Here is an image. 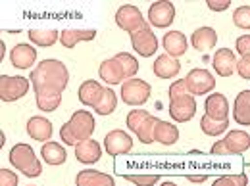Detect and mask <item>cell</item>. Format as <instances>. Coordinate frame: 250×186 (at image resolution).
Instances as JSON below:
<instances>
[{
  "instance_id": "1",
  "label": "cell",
  "mask_w": 250,
  "mask_h": 186,
  "mask_svg": "<svg viewBox=\"0 0 250 186\" xmlns=\"http://www.w3.org/2000/svg\"><path fill=\"white\" fill-rule=\"evenodd\" d=\"M35 94L56 93L62 94L69 83V71L60 60H42L29 75Z\"/></svg>"
},
{
  "instance_id": "2",
  "label": "cell",
  "mask_w": 250,
  "mask_h": 186,
  "mask_svg": "<svg viewBox=\"0 0 250 186\" xmlns=\"http://www.w3.org/2000/svg\"><path fill=\"white\" fill-rule=\"evenodd\" d=\"M94 117L91 112L79 110L71 115V119L60 129V138L65 146H77L83 140H89L94 132Z\"/></svg>"
},
{
  "instance_id": "3",
  "label": "cell",
  "mask_w": 250,
  "mask_h": 186,
  "mask_svg": "<svg viewBox=\"0 0 250 186\" xmlns=\"http://www.w3.org/2000/svg\"><path fill=\"white\" fill-rule=\"evenodd\" d=\"M10 163L29 179H35L42 173V165L29 144H16L10 150Z\"/></svg>"
},
{
  "instance_id": "4",
  "label": "cell",
  "mask_w": 250,
  "mask_h": 186,
  "mask_svg": "<svg viewBox=\"0 0 250 186\" xmlns=\"http://www.w3.org/2000/svg\"><path fill=\"white\" fill-rule=\"evenodd\" d=\"M127 127L137 134V138L143 144L154 142V127L158 123V117L150 115L146 110H131L127 113Z\"/></svg>"
},
{
  "instance_id": "5",
  "label": "cell",
  "mask_w": 250,
  "mask_h": 186,
  "mask_svg": "<svg viewBox=\"0 0 250 186\" xmlns=\"http://www.w3.org/2000/svg\"><path fill=\"white\" fill-rule=\"evenodd\" d=\"M196 113V100L190 93L169 96V115L177 123L190 121Z\"/></svg>"
},
{
  "instance_id": "6",
  "label": "cell",
  "mask_w": 250,
  "mask_h": 186,
  "mask_svg": "<svg viewBox=\"0 0 250 186\" xmlns=\"http://www.w3.org/2000/svg\"><path fill=\"white\" fill-rule=\"evenodd\" d=\"M185 83H187L188 93L192 96H204V94L212 93L216 89L214 75L208 69H202V67L190 69L187 73V77H185Z\"/></svg>"
},
{
  "instance_id": "7",
  "label": "cell",
  "mask_w": 250,
  "mask_h": 186,
  "mask_svg": "<svg viewBox=\"0 0 250 186\" xmlns=\"http://www.w3.org/2000/svg\"><path fill=\"white\" fill-rule=\"evenodd\" d=\"M150 85L143 79H127L122 85V100L127 106H143L150 98Z\"/></svg>"
},
{
  "instance_id": "8",
  "label": "cell",
  "mask_w": 250,
  "mask_h": 186,
  "mask_svg": "<svg viewBox=\"0 0 250 186\" xmlns=\"http://www.w3.org/2000/svg\"><path fill=\"white\" fill-rule=\"evenodd\" d=\"M27 91H29V79L12 77V75L0 77V100L2 102H16V100L23 98Z\"/></svg>"
},
{
  "instance_id": "9",
  "label": "cell",
  "mask_w": 250,
  "mask_h": 186,
  "mask_svg": "<svg viewBox=\"0 0 250 186\" xmlns=\"http://www.w3.org/2000/svg\"><path fill=\"white\" fill-rule=\"evenodd\" d=\"M116 23H118L120 29L127 31L129 35L137 33L139 29H143L146 25V21L143 18V12L133 4H125L116 12Z\"/></svg>"
},
{
  "instance_id": "10",
  "label": "cell",
  "mask_w": 250,
  "mask_h": 186,
  "mask_svg": "<svg viewBox=\"0 0 250 186\" xmlns=\"http://www.w3.org/2000/svg\"><path fill=\"white\" fill-rule=\"evenodd\" d=\"M131 44H133L135 52L143 58H150L158 52V38L148 25H145L143 29L131 35Z\"/></svg>"
},
{
  "instance_id": "11",
  "label": "cell",
  "mask_w": 250,
  "mask_h": 186,
  "mask_svg": "<svg viewBox=\"0 0 250 186\" xmlns=\"http://www.w3.org/2000/svg\"><path fill=\"white\" fill-rule=\"evenodd\" d=\"M173 19H175V6H173V2L162 0V2H154L148 8V23L152 27L166 29V27H169L173 23Z\"/></svg>"
},
{
  "instance_id": "12",
  "label": "cell",
  "mask_w": 250,
  "mask_h": 186,
  "mask_svg": "<svg viewBox=\"0 0 250 186\" xmlns=\"http://www.w3.org/2000/svg\"><path fill=\"white\" fill-rule=\"evenodd\" d=\"M131 148H133V138L122 129L110 130L104 138V150L108 152V155H124L131 152Z\"/></svg>"
},
{
  "instance_id": "13",
  "label": "cell",
  "mask_w": 250,
  "mask_h": 186,
  "mask_svg": "<svg viewBox=\"0 0 250 186\" xmlns=\"http://www.w3.org/2000/svg\"><path fill=\"white\" fill-rule=\"evenodd\" d=\"M214 71L219 77H231L237 69V60H235V52L231 48H218L214 58H212Z\"/></svg>"
},
{
  "instance_id": "14",
  "label": "cell",
  "mask_w": 250,
  "mask_h": 186,
  "mask_svg": "<svg viewBox=\"0 0 250 186\" xmlns=\"http://www.w3.org/2000/svg\"><path fill=\"white\" fill-rule=\"evenodd\" d=\"M204 110H206L204 115H208L210 119L225 121L227 115H229V102H227V98L221 93L208 94V98L204 102Z\"/></svg>"
},
{
  "instance_id": "15",
  "label": "cell",
  "mask_w": 250,
  "mask_h": 186,
  "mask_svg": "<svg viewBox=\"0 0 250 186\" xmlns=\"http://www.w3.org/2000/svg\"><path fill=\"white\" fill-rule=\"evenodd\" d=\"M104 91H106V89H104L96 79H87L85 83H81V87H79V91H77V96H79V102H81L83 106L94 108V106L102 100Z\"/></svg>"
},
{
  "instance_id": "16",
  "label": "cell",
  "mask_w": 250,
  "mask_h": 186,
  "mask_svg": "<svg viewBox=\"0 0 250 186\" xmlns=\"http://www.w3.org/2000/svg\"><path fill=\"white\" fill-rule=\"evenodd\" d=\"M10 62L16 69H29L33 63L37 62V50L25 42H20L12 48Z\"/></svg>"
},
{
  "instance_id": "17",
  "label": "cell",
  "mask_w": 250,
  "mask_h": 186,
  "mask_svg": "<svg viewBox=\"0 0 250 186\" xmlns=\"http://www.w3.org/2000/svg\"><path fill=\"white\" fill-rule=\"evenodd\" d=\"M162 46H164L166 54H169L171 58H181V56L187 52L188 40L181 31H169L164 35Z\"/></svg>"
},
{
  "instance_id": "18",
  "label": "cell",
  "mask_w": 250,
  "mask_h": 186,
  "mask_svg": "<svg viewBox=\"0 0 250 186\" xmlns=\"http://www.w3.org/2000/svg\"><path fill=\"white\" fill-rule=\"evenodd\" d=\"M98 75L104 83L108 85H124L125 83V73H124V67L122 63L118 62L116 58H108L104 62L100 63V69H98Z\"/></svg>"
},
{
  "instance_id": "19",
  "label": "cell",
  "mask_w": 250,
  "mask_h": 186,
  "mask_svg": "<svg viewBox=\"0 0 250 186\" xmlns=\"http://www.w3.org/2000/svg\"><path fill=\"white\" fill-rule=\"evenodd\" d=\"M152 71H154L158 79H173V77L179 75L181 63L177 58H171L169 54H162L152 63Z\"/></svg>"
},
{
  "instance_id": "20",
  "label": "cell",
  "mask_w": 250,
  "mask_h": 186,
  "mask_svg": "<svg viewBox=\"0 0 250 186\" xmlns=\"http://www.w3.org/2000/svg\"><path fill=\"white\" fill-rule=\"evenodd\" d=\"M227 155H239L245 154L250 148V134L247 130H231L223 138Z\"/></svg>"
},
{
  "instance_id": "21",
  "label": "cell",
  "mask_w": 250,
  "mask_h": 186,
  "mask_svg": "<svg viewBox=\"0 0 250 186\" xmlns=\"http://www.w3.org/2000/svg\"><path fill=\"white\" fill-rule=\"evenodd\" d=\"M75 186H116V181L112 175H106L102 171L85 169L79 171L75 177Z\"/></svg>"
},
{
  "instance_id": "22",
  "label": "cell",
  "mask_w": 250,
  "mask_h": 186,
  "mask_svg": "<svg viewBox=\"0 0 250 186\" xmlns=\"http://www.w3.org/2000/svg\"><path fill=\"white\" fill-rule=\"evenodd\" d=\"M75 157L79 163H85V165H91V163H96L100 157H102V148L100 144L89 138V140H83L75 146Z\"/></svg>"
},
{
  "instance_id": "23",
  "label": "cell",
  "mask_w": 250,
  "mask_h": 186,
  "mask_svg": "<svg viewBox=\"0 0 250 186\" xmlns=\"http://www.w3.org/2000/svg\"><path fill=\"white\" fill-rule=\"evenodd\" d=\"M27 134L33 140L39 142H50L52 138V123L41 115H35L27 121Z\"/></svg>"
},
{
  "instance_id": "24",
  "label": "cell",
  "mask_w": 250,
  "mask_h": 186,
  "mask_svg": "<svg viewBox=\"0 0 250 186\" xmlns=\"http://www.w3.org/2000/svg\"><path fill=\"white\" fill-rule=\"evenodd\" d=\"M216 42H218V33L214 31L212 27H198L190 35V44L198 52H206V50L214 48Z\"/></svg>"
},
{
  "instance_id": "25",
  "label": "cell",
  "mask_w": 250,
  "mask_h": 186,
  "mask_svg": "<svg viewBox=\"0 0 250 186\" xmlns=\"http://www.w3.org/2000/svg\"><path fill=\"white\" fill-rule=\"evenodd\" d=\"M233 117L237 125L250 127V91H241L235 98Z\"/></svg>"
},
{
  "instance_id": "26",
  "label": "cell",
  "mask_w": 250,
  "mask_h": 186,
  "mask_svg": "<svg viewBox=\"0 0 250 186\" xmlns=\"http://www.w3.org/2000/svg\"><path fill=\"white\" fill-rule=\"evenodd\" d=\"M94 37V29H65L60 33V42L63 44V48H75L79 42H89Z\"/></svg>"
},
{
  "instance_id": "27",
  "label": "cell",
  "mask_w": 250,
  "mask_h": 186,
  "mask_svg": "<svg viewBox=\"0 0 250 186\" xmlns=\"http://www.w3.org/2000/svg\"><path fill=\"white\" fill-rule=\"evenodd\" d=\"M179 140V129L177 125H171L167 121H160L158 119L156 127H154V142H160L164 146H171Z\"/></svg>"
},
{
  "instance_id": "28",
  "label": "cell",
  "mask_w": 250,
  "mask_h": 186,
  "mask_svg": "<svg viewBox=\"0 0 250 186\" xmlns=\"http://www.w3.org/2000/svg\"><path fill=\"white\" fill-rule=\"evenodd\" d=\"M41 155H42V159H44L48 165H52V167L62 165V163H65V159H67L65 148H63L62 144H58V142H52V140L42 144Z\"/></svg>"
},
{
  "instance_id": "29",
  "label": "cell",
  "mask_w": 250,
  "mask_h": 186,
  "mask_svg": "<svg viewBox=\"0 0 250 186\" xmlns=\"http://www.w3.org/2000/svg\"><path fill=\"white\" fill-rule=\"evenodd\" d=\"M27 35H29V40L35 46H42V48L52 46L60 38V33L54 31V29H31Z\"/></svg>"
},
{
  "instance_id": "30",
  "label": "cell",
  "mask_w": 250,
  "mask_h": 186,
  "mask_svg": "<svg viewBox=\"0 0 250 186\" xmlns=\"http://www.w3.org/2000/svg\"><path fill=\"white\" fill-rule=\"evenodd\" d=\"M62 104V94L56 93H44V94H37V108L44 113H50V112H56Z\"/></svg>"
},
{
  "instance_id": "31",
  "label": "cell",
  "mask_w": 250,
  "mask_h": 186,
  "mask_svg": "<svg viewBox=\"0 0 250 186\" xmlns=\"http://www.w3.org/2000/svg\"><path fill=\"white\" fill-rule=\"evenodd\" d=\"M116 106H118V96H116V93H114L112 89H106L102 100L94 106L93 110L98 115H110V113L116 112Z\"/></svg>"
},
{
  "instance_id": "32",
  "label": "cell",
  "mask_w": 250,
  "mask_h": 186,
  "mask_svg": "<svg viewBox=\"0 0 250 186\" xmlns=\"http://www.w3.org/2000/svg\"><path fill=\"white\" fill-rule=\"evenodd\" d=\"M227 127H229V119L216 121V119H210L208 115H202V119H200V129L208 136H219V134H223L227 130Z\"/></svg>"
},
{
  "instance_id": "33",
  "label": "cell",
  "mask_w": 250,
  "mask_h": 186,
  "mask_svg": "<svg viewBox=\"0 0 250 186\" xmlns=\"http://www.w3.org/2000/svg\"><path fill=\"white\" fill-rule=\"evenodd\" d=\"M114 58L122 63L125 79H133V77L137 75V71H139V62H137L135 56H131V54H127V52H120V54H116Z\"/></svg>"
},
{
  "instance_id": "34",
  "label": "cell",
  "mask_w": 250,
  "mask_h": 186,
  "mask_svg": "<svg viewBox=\"0 0 250 186\" xmlns=\"http://www.w3.org/2000/svg\"><path fill=\"white\" fill-rule=\"evenodd\" d=\"M212 186H249V177L245 173H239V175H223Z\"/></svg>"
},
{
  "instance_id": "35",
  "label": "cell",
  "mask_w": 250,
  "mask_h": 186,
  "mask_svg": "<svg viewBox=\"0 0 250 186\" xmlns=\"http://www.w3.org/2000/svg\"><path fill=\"white\" fill-rule=\"evenodd\" d=\"M233 23L239 29H250V6H239L233 14Z\"/></svg>"
},
{
  "instance_id": "36",
  "label": "cell",
  "mask_w": 250,
  "mask_h": 186,
  "mask_svg": "<svg viewBox=\"0 0 250 186\" xmlns=\"http://www.w3.org/2000/svg\"><path fill=\"white\" fill-rule=\"evenodd\" d=\"M124 179L135 186H154L160 181V175H124Z\"/></svg>"
},
{
  "instance_id": "37",
  "label": "cell",
  "mask_w": 250,
  "mask_h": 186,
  "mask_svg": "<svg viewBox=\"0 0 250 186\" xmlns=\"http://www.w3.org/2000/svg\"><path fill=\"white\" fill-rule=\"evenodd\" d=\"M237 73L245 81H250V54L241 56V60H237Z\"/></svg>"
},
{
  "instance_id": "38",
  "label": "cell",
  "mask_w": 250,
  "mask_h": 186,
  "mask_svg": "<svg viewBox=\"0 0 250 186\" xmlns=\"http://www.w3.org/2000/svg\"><path fill=\"white\" fill-rule=\"evenodd\" d=\"M0 186H18V175L10 169H0Z\"/></svg>"
},
{
  "instance_id": "39",
  "label": "cell",
  "mask_w": 250,
  "mask_h": 186,
  "mask_svg": "<svg viewBox=\"0 0 250 186\" xmlns=\"http://www.w3.org/2000/svg\"><path fill=\"white\" fill-rule=\"evenodd\" d=\"M235 50H237L241 56L250 54V35H243V37L237 38V42H235Z\"/></svg>"
},
{
  "instance_id": "40",
  "label": "cell",
  "mask_w": 250,
  "mask_h": 186,
  "mask_svg": "<svg viewBox=\"0 0 250 186\" xmlns=\"http://www.w3.org/2000/svg\"><path fill=\"white\" fill-rule=\"evenodd\" d=\"M206 4L212 12H225L231 6V0H206Z\"/></svg>"
},
{
  "instance_id": "41",
  "label": "cell",
  "mask_w": 250,
  "mask_h": 186,
  "mask_svg": "<svg viewBox=\"0 0 250 186\" xmlns=\"http://www.w3.org/2000/svg\"><path fill=\"white\" fill-rule=\"evenodd\" d=\"M187 179L190 183H204L208 181V175H187Z\"/></svg>"
},
{
  "instance_id": "42",
  "label": "cell",
  "mask_w": 250,
  "mask_h": 186,
  "mask_svg": "<svg viewBox=\"0 0 250 186\" xmlns=\"http://www.w3.org/2000/svg\"><path fill=\"white\" fill-rule=\"evenodd\" d=\"M0 48H2V60H4V52H6V44H4V40L0 42Z\"/></svg>"
},
{
  "instance_id": "43",
  "label": "cell",
  "mask_w": 250,
  "mask_h": 186,
  "mask_svg": "<svg viewBox=\"0 0 250 186\" xmlns=\"http://www.w3.org/2000/svg\"><path fill=\"white\" fill-rule=\"evenodd\" d=\"M160 186H177V185H175V183H162Z\"/></svg>"
}]
</instances>
